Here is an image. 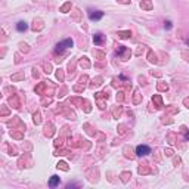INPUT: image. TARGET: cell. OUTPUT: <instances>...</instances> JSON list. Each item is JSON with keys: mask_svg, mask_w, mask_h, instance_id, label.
I'll return each mask as SVG.
<instances>
[{"mask_svg": "<svg viewBox=\"0 0 189 189\" xmlns=\"http://www.w3.org/2000/svg\"><path fill=\"white\" fill-rule=\"evenodd\" d=\"M16 30H18V31H25V30H27V24H25V22H18Z\"/></svg>", "mask_w": 189, "mask_h": 189, "instance_id": "8992f818", "label": "cell"}, {"mask_svg": "<svg viewBox=\"0 0 189 189\" xmlns=\"http://www.w3.org/2000/svg\"><path fill=\"white\" fill-rule=\"evenodd\" d=\"M68 47H72V40H71V38H67V40H64V41L58 43V44H56V52H64V50L68 49Z\"/></svg>", "mask_w": 189, "mask_h": 189, "instance_id": "6da1fadb", "label": "cell"}, {"mask_svg": "<svg viewBox=\"0 0 189 189\" xmlns=\"http://www.w3.org/2000/svg\"><path fill=\"white\" fill-rule=\"evenodd\" d=\"M188 43H189V40H188Z\"/></svg>", "mask_w": 189, "mask_h": 189, "instance_id": "8fae6325", "label": "cell"}, {"mask_svg": "<svg viewBox=\"0 0 189 189\" xmlns=\"http://www.w3.org/2000/svg\"><path fill=\"white\" fill-rule=\"evenodd\" d=\"M166 28H172V22H170V21L166 22Z\"/></svg>", "mask_w": 189, "mask_h": 189, "instance_id": "30bf717a", "label": "cell"}, {"mask_svg": "<svg viewBox=\"0 0 189 189\" xmlns=\"http://www.w3.org/2000/svg\"><path fill=\"white\" fill-rule=\"evenodd\" d=\"M102 16H103V12H95V13H90V19H92V21L101 19Z\"/></svg>", "mask_w": 189, "mask_h": 189, "instance_id": "277c9868", "label": "cell"}, {"mask_svg": "<svg viewBox=\"0 0 189 189\" xmlns=\"http://www.w3.org/2000/svg\"><path fill=\"white\" fill-rule=\"evenodd\" d=\"M130 35V31H124V33H120V37L121 38H127Z\"/></svg>", "mask_w": 189, "mask_h": 189, "instance_id": "52a82bcc", "label": "cell"}, {"mask_svg": "<svg viewBox=\"0 0 189 189\" xmlns=\"http://www.w3.org/2000/svg\"><path fill=\"white\" fill-rule=\"evenodd\" d=\"M149 152H151V149H149L146 145H139V146L136 148V154L140 155V157H142V155H148Z\"/></svg>", "mask_w": 189, "mask_h": 189, "instance_id": "7a4b0ae2", "label": "cell"}, {"mask_svg": "<svg viewBox=\"0 0 189 189\" xmlns=\"http://www.w3.org/2000/svg\"><path fill=\"white\" fill-rule=\"evenodd\" d=\"M102 40H103V35H102L101 33H98V34L93 35V41H95V44H101Z\"/></svg>", "mask_w": 189, "mask_h": 189, "instance_id": "3957f363", "label": "cell"}, {"mask_svg": "<svg viewBox=\"0 0 189 189\" xmlns=\"http://www.w3.org/2000/svg\"><path fill=\"white\" fill-rule=\"evenodd\" d=\"M68 7H69V3H68V4H65V6L62 7V12H67V9H68Z\"/></svg>", "mask_w": 189, "mask_h": 189, "instance_id": "9c48e42d", "label": "cell"}, {"mask_svg": "<svg viewBox=\"0 0 189 189\" xmlns=\"http://www.w3.org/2000/svg\"><path fill=\"white\" fill-rule=\"evenodd\" d=\"M58 183H59V177H58V176H52V179H50V182H49V186L53 188V186H56Z\"/></svg>", "mask_w": 189, "mask_h": 189, "instance_id": "5b68a950", "label": "cell"}, {"mask_svg": "<svg viewBox=\"0 0 189 189\" xmlns=\"http://www.w3.org/2000/svg\"><path fill=\"white\" fill-rule=\"evenodd\" d=\"M58 167H61L62 170H68V167H67V164H65V163H59V164H58Z\"/></svg>", "mask_w": 189, "mask_h": 189, "instance_id": "ba28073f", "label": "cell"}]
</instances>
